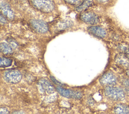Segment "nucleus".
<instances>
[{
  "label": "nucleus",
  "mask_w": 129,
  "mask_h": 114,
  "mask_svg": "<svg viewBox=\"0 0 129 114\" xmlns=\"http://www.w3.org/2000/svg\"><path fill=\"white\" fill-rule=\"evenodd\" d=\"M104 94L108 98L115 101H120L124 99V92L119 87L112 86H107L104 89Z\"/></svg>",
  "instance_id": "f257e3e1"
},
{
  "label": "nucleus",
  "mask_w": 129,
  "mask_h": 114,
  "mask_svg": "<svg viewBox=\"0 0 129 114\" xmlns=\"http://www.w3.org/2000/svg\"><path fill=\"white\" fill-rule=\"evenodd\" d=\"M32 6L38 11L48 13L54 9V3L52 0H31Z\"/></svg>",
  "instance_id": "f03ea898"
},
{
  "label": "nucleus",
  "mask_w": 129,
  "mask_h": 114,
  "mask_svg": "<svg viewBox=\"0 0 129 114\" xmlns=\"http://www.w3.org/2000/svg\"><path fill=\"white\" fill-rule=\"evenodd\" d=\"M56 90L62 96L75 99H80L83 96V93L80 91L72 90L63 88L61 86L56 87Z\"/></svg>",
  "instance_id": "7ed1b4c3"
},
{
  "label": "nucleus",
  "mask_w": 129,
  "mask_h": 114,
  "mask_svg": "<svg viewBox=\"0 0 129 114\" xmlns=\"http://www.w3.org/2000/svg\"><path fill=\"white\" fill-rule=\"evenodd\" d=\"M4 79L9 83L15 84L20 82L22 79V74L17 70H7L4 73Z\"/></svg>",
  "instance_id": "20e7f679"
},
{
  "label": "nucleus",
  "mask_w": 129,
  "mask_h": 114,
  "mask_svg": "<svg viewBox=\"0 0 129 114\" xmlns=\"http://www.w3.org/2000/svg\"><path fill=\"white\" fill-rule=\"evenodd\" d=\"M80 20L84 23L90 25L97 24L99 21L98 16L94 13L91 12H84L82 13L80 16Z\"/></svg>",
  "instance_id": "39448f33"
},
{
  "label": "nucleus",
  "mask_w": 129,
  "mask_h": 114,
  "mask_svg": "<svg viewBox=\"0 0 129 114\" xmlns=\"http://www.w3.org/2000/svg\"><path fill=\"white\" fill-rule=\"evenodd\" d=\"M116 78L115 76L110 72L105 73L99 79L101 84L105 86H112L116 83Z\"/></svg>",
  "instance_id": "423d86ee"
},
{
  "label": "nucleus",
  "mask_w": 129,
  "mask_h": 114,
  "mask_svg": "<svg viewBox=\"0 0 129 114\" xmlns=\"http://www.w3.org/2000/svg\"><path fill=\"white\" fill-rule=\"evenodd\" d=\"M30 24L32 28L38 33L43 34L46 33L48 30V27L47 24L44 21L34 19L30 22Z\"/></svg>",
  "instance_id": "0eeeda50"
},
{
  "label": "nucleus",
  "mask_w": 129,
  "mask_h": 114,
  "mask_svg": "<svg viewBox=\"0 0 129 114\" xmlns=\"http://www.w3.org/2000/svg\"><path fill=\"white\" fill-rule=\"evenodd\" d=\"M88 32L91 35L99 38H103L106 35L105 30L98 26H91L88 28Z\"/></svg>",
  "instance_id": "6e6552de"
},
{
  "label": "nucleus",
  "mask_w": 129,
  "mask_h": 114,
  "mask_svg": "<svg viewBox=\"0 0 129 114\" xmlns=\"http://www.w3.org/2000/svg\"><path fill=\"white\" fill-rule=\"evenodd\" d=\"M38 83L41 89L47 93H52L55 91L54 86L46 79H41L39 80Z\"/></svg>",
  "instance_id": "1a4fd4ad"
},
{
  "label": "nucleus",
  "mask_w": 129,
  "mask_h": 114,
  "mask_svg": "<svg viewBox=\"0 0 129 114\" xmlns=\"http://www.w3.org/2000/svg\"><path fill=\"white\" fill-rule=\"evenodd\" d=\"M1 10L3 15L9 20H12L14 18V13L10 6L5 2L1 3Z\"/></svg>",
  "instance_id": "9d476101"
},
{
  "label": "nucleus",
  "mask_w": 129,
  "mask_h": 114,
  "mask_svg": "<svg viewBox=\"0 0 129 114\" xmlns=\"http://www.w3.org/2000/svg\"><path fill=\"white\" fill-rule=\"evenodd\" d=\"M115 62L122 67L127 68L129 67V58L123 53L118 54L115 57Z\"/></svg>",
  "instance_id": "9b49d317"
},
{
  "label": "nucleus",
  "mask_w": 129,
  "mask_h": 114,
  "mask_svg": "<svg viewBox=\"0 0 129 114\" xmlns=\"http://www.w3.org/2000/svg\"><path fill=\"white\" fill-rule=\"evenodd\" d=\"M93 5L92 0H84L76 8V10L78 12H81L85 11L88 8Z\"/></svg>",
  "instance_id": "f8f14e48"
},
{
  "label": "nucleus",
  "mask_w": 129,
  "mask_h": 114,
  "mask_svg": "<svg viewBox=\"0 0 129 114\" xmlns=\"http://www.w3.org/2000/svg\"><path fill=\"white\" fill-rule=\"evenodd\" d=\"M113 111L116 113H129V106L123 104H117L114 107Z\"/></svg>",
  "instance_id": "ddd939ff"
},
{
  "label": "nucleus",
  "mask_w": 129,
  "mask_h": 114,
  "mask_svg": "<svg viewBox=\"0 0 129 114\" xmlns=\"http://www.w3.org/2000/svg\"><path fill=\"white\" fill-rule=\"evenodd\" d=\"M0 48L1 52L4 54L9 55L13 53V50L11 47L6 43H1Z\"/></svg>",
  "instance_id": "4468645a"
},
{
  "label": "nucleus",
  "mask_w": 129,
  "mask_h": 114,
  "mask_svg": "<svg viewBox=\"0 0 129 114\" xmlns=\"http://www.w3.org/2000/svg\"><path fill=\"white\" fill-rule=\"evenodd\" d=\"M12 60L5 57H2L1 58L0 66L1 67H7L12 65Z\"/></svg>",
  "instance_id": "2eb2a0df"
},
{
  "label": "nucleus",
  "mask_w": 129,
  "mask_h": 114,
  "mask_svg": "<svg viewBox=\"0 0 129 114\" xmlns=\"http://www.w3.org/2000/svg\"><path fill=\"white\" fill-rule=\"evenodd\" d=\"M73 25V23L70 20H66L60 22L58 24L57 27L59 29H65L71 27Z\"/></svg>",
  "instance_id": "dca6fc26"
},
{
  "label": "nucleus",
  "mask_w": 129,
  "mask_h": 114,
  "mask_svg": "<svg viewBox=\"0 0 129 114\" xmlns=\"http://www.w3.org/2000/svg\"><path fill=\"white\" fill-rule=\"evenodd\" d=\"M118 48L121 53L125 54L129 58V44L122 43L119 45Z\"/></svg>",
  "instance_id": "f3484780"
},
{
  "label": "nucleus",
  "mask_w": 129,
  "mask_h": 114,
  "mask_svg": "<svg viewBox=\"0 0 129 114\" xmlns=\"http://www.w3.org/2000/svg\"><path fill=\"white\" fill-rule=\"evenodd\" d=\"M122 86H123L125 91L129 94V79H126L122 81Z\"/></svg>",
  "instance_id": "a211bd4d"
},
{
  "label": "nucleus",
  "mask_w": 129,
  "mask_h": 114,
  "mask_svg": "<svg viewBox=\"0 0 129 114\" xmlns=\"http://www.w3.org/2000/svg\"><path fill=\"white\" fill-rule=\"evenodd\" d=\"M67 3L72 5H76L80 4L81 0H64Z\"/></svg>",
  "instance_id": "6ab92c4d"
},
{
  "label": "nucleus",
  "mask_w": 129,
  "mask_h": 114,
  "mask_svg": "<svg viewBox=\"0 0 129 114\" xmlns=\"http://www.w3.org/2000/svg\"><path fill=\"white\" fill-rule=\"evenodd\" d=\"M50 78H51L52 81L54 83H55V84H57V85H59V86L63 85V84H62L61 82H59L58 81H57L54 77H53V76H50Z\"/></svg>",
  "instance_id": "aec40b11"
},
{
  "label": "nucleus",
  "mask_w": 129,
  "mask_h": 114,
  "mask_svg": "<svg viewBox=\"0 0 129 114\" xmlns=\"http://www.w3.org/2000/svg\"><path fill=\"white\" fill-rule=\"evenodd\" d=\"M9 110L8 109L4 107H1V109H0V113H8Z\"/></svg>",
  "instance_id": "412c9836"
},
{
  "label": "nucleus",
  "mask_w": 129,
  "mask_h": 114,
  "mask_svg": "<svg viewBox=\"0 0 129 114\" xmlns=\"http://www.w3.org/2000/svg\"><path fill=\"white\" fill-rule=\"evenodd\" d=\"M1 22L2 24H5L7 22L6 18L4 17V16L2 14L1 15Z\"/></svg>",
  "instance_id": "4be33fe9"
},
{
  "label": "nucleus",
  "mask_w": 129,
  "mask_h": 114,
  "mask_svg": "<svg viewBox=\"0 0 129 114\" xmlns=\"http://www.w3.org/2000/svg\"><path fill=\"white\" fill-rule=\"evenodd\" d=\"M13 113H25V112H22V111H20V110H16L13 112Z\"/></svg>",
  "instance_id": "5701e85b"
},
{
  "label": "nucleus",
  "mask_w": 129,
  "mask_h": 114,
  "mask_svg": "<svg viewBox=\"0 0 129 114\" xmlns=\"http://www.w3.org/2000/svg\"><path fill=\"white\" fill-rule=\"evenodd\" d=\"M99 2H101V3H104V2H106L107 1H108V0H96Z\"/></svg>",
  "instance_id": "b1692460"
},
{
  "label": "nucleus",
  "mask_w": 129,
  "mask_h": 114,
  "mask_svg": "<svg viewBox=\"0 0 129 114\" xmlns=\"http://www.w3.org/2000/svg\"><path fill=\"white\" fill-rule=\"evenodd\" d=\"M125 72H126V75H127V76H129V69H127L126 70Z\"/></svg>",
  "instance_id": "393cba45"
}]
</instances>
